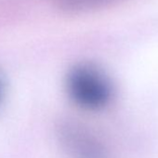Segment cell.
Wrapping results in <instances>:
<instances>
[{
  "label": "cell",
  "mask_w": 158,
  "mask_h": 158,
  "mask_svg": "<svg viewBox=\"0 0 158 158\" xmlns=\"http://www.w3.org/2000/svg\"><path fill=\"white\" fill-rule=\"evenodd\" d=\"M67 89L71 99L89 110L105 107L113 98V87L106 74L90 63L72 68L67 76Z\"/></svg>",
  "instance_id": "1"
},
{
  "label": "cell",
  "mask_w": 158,
  "mask_h": 158,
  "mask_svg": "<svg viewBox=\"0 0 158 158\" xmlns=\"http://www.w3.org/2000/svg\"><path fill=\"white\" fill-rule=\"evenodd\" d=\"M59 137L69 158H111L103 142L78 123H63Z\"/></svg>",
  "instance_id": "2"
},
{
  "label": "cell",
  "mask_w": 158,
  "mask_h": 158,
  "mask_svg": "<svg viewBox=\"0 0 158 158\" xmlns=\"http://www.w3.org/2000/svg\"><path fill=\"white\" fill-rule=\"evenodd\" d=\"M119 0H53V3L62 11L69 13H85L94 11Z\"/></svg>",
  "instance_id": "3"
},
{
  "label": "cell",
  "mask_w": 158,
  "mask_h": 158,
  "mask_svg": "<svg viewBox=\"0 0 158 158\" xmlns=\"http://www.w3.org/2000/svg\"><path fill=\"white\" fill-rule=\"evenodd\" d=\"M3 92H4V87H3V82L0 78V102H1V99L3 97Z\"/></svg>",
  "instance_id": "4"
}]
</instances>
